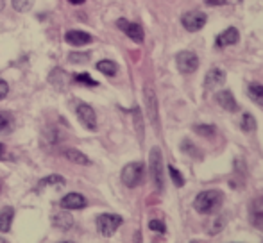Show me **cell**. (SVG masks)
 <instances>
[{"mask_svg": "<svg viewBox=\"0 0 263 243\" xmlns=\"http://www.w3.org/2000/svg\"><path fill=\"white\" fill-rule=\"evenodd\" d=\"M4 156H6V145H2V143H0V159H2Z\"/></svg>", "mask_w": 263, "mask_h": 243, "instance_id": "cell-36", "label": "cell"}, {"mask_svg": "<svg viewBox=\"0 0 263 243\" xmlns=\"http://www.w3.org/2000/svg\"><path fill=\"white\" fill-rule=\"evenodd\" d=\"M143 174H145L143 163H140V161L129 163V165H125L124 170H122V183L127 188H136L138 184H142Z\"/></svg>", "mask_w": 263, "mask_h": 243, "instance_id": "cell-3", "label": "cell"}, {"mask_svg": "<svg viewBox=\"0 0 263 243\" xmlns=\"http://www.w3.org/2000/svg\"><path fill=\"white\" fill-rule=\"evenodd\" d=\"M13 216H14L13 208H6L0 213V233H9L11 224H13Z\"/></svg>", "mask_w": 263, "mask_h": 243, "instance_id": "cell-19", "label": "cell"}, {"mask_svg": "<svg viewBox=\"0 0 263 243\" xmlns=\"http://www.w3.org/2000/svg\"><path fill=\"white\" fill-rule=\"evenodd\" d=\"M249 220L256 229L263 231V195L254 198L249 206Z\"/></svg>", "mask_w": 263, "mask_h": 243, "instance_id": "cell-9", "label": "cell"}, {"mask_svg": "<svg viewBox=\"0 0 263 243\" xmlns=\"http://www.w3.org/2000/svg\"><path fill=\"white\" fill-rule=\"evenodd\" d=\"M68 59L72 61V63H77V65H84V63L90 59V54H77V52H73V54H70V56H68Z\"/></svg>", "mask_w": 263, "mask_h": 243, "instance_id": "cell-31", "label": "cell"}, {"mask_svg": "<svg viewBox=\"0 0 263 243\" xmlns=\"http://www.w3.org/2000/svg\"><path fill=\"white\" fill-rule=\"evenodd\" d=\"M117 27L124 31V34H127V38H131L135 43L143 42V29L140 24H133L125 18H120V20H117Z\"/></svg>", "mask_w": 263, "mask_h": 243, "instance_id": "cell-8", "label": "cell"}, {"mask_svg": "<svg viewBox=\"0 0 263 243\" xmlns=\"http://www.w3.org/2000/svg\"><path fill=\"white\" fill-rule=\"evenodd\" d=\"M222 200H224V193L220 190H204L195 197V209L201 215H211L220 208Z\"/></svg>", "mask_w": 263, "mask_h": 243, "instance_id": "cell-1", "label": "cell"}, {"mask_svg": "<svg viewBox=\"0 0 263 243\" xmlns=\"http://www.w3.org/2000/svg\"><path fill=\"white\" fill-rule=\"evenodd\" d=\"M122 216L113 215V213H104V215L97 216V231L102 236H113L115 231L122 226Z\"/></svg>", "mask_w": 263, "mask_h": 243, "instance_id": "cell-4", "label": "cell"}, {"mask_svg": "<svg viewBox=\"0 0 263 243\" xmlns=\"http://www.w3.org/2000/svg\"><path fill=\"white\" fill-rule=\"evenodd\" d=\"M217 102H218V106H220L222 109H226V111H229V113H235V111H238V104H236V100H235V97H233V93L229 90H222V91H218L217 93Z\"/></svg>", "mask_w": 263, "mask_h": 243, "instance_id": "cell-15", "label": "cell"}, {"mask_svg": "<svg viewBox=\"0 0 263 243\" xmlns=\"http://www.w3.org/2000/svg\"><path fill=\"white\" fill-rule=\"evenodd\" d=\"M13 125H14L13 113H9V111H0V134L11 132V131H13Z\"/></svg>", "mask_w": 263, "mask_h": 243, "instance_id": "cell-20", "label": "cell"}, {"mask_svg": "<svg viewBox=\"0 0 263 243\" xmlns=\"http://www.w3.org/2000/svg\"><path fill=\"white\" fill-rule=\"evenodd\" d=\"M235 43H238V29H235V27H228L224 32H220V34L217 36V39H215V47H217V49H226V47L235 45Z\"/></svg>", "mask_w": 263, "mask_h": 243, "instance_id": "cell-11", "label": "cell"}, {"mask_svg": "<svg viewBox=\"0 0 263 243\" xmlns=\"http://www.w3.org/2000/svg\"><path fill=\"white\" fill-rule=\"evenodd\" d=\"M206 20H208V18H206V14L202 13V11H188V13H184L183 16H181L183 27L190 32L201 31L206 25Z\"/></svg>", "mask_w": 263, "mask_h": 243, "instance_id": "cell-5", "label": "cell"}, {"mask_svg": "<svg viewBox=\"0 0 263 243\" xmlns=\"http://www.w3.org/2000/svg\"><path fill=\"white\" fill-rule=\"evenodd\" d=\"M70 80H72V79H70V75L63 68H54L52 72H50V75H49V83L59 91L66 90V86L70 84Z\"/></svg>", "mask_w": 263, "mask_h": 243, "instance_id": "cell-13", "label": "cell"}, {"mask_svg": "<svg viewBox=\"0 0 263 243\" xmlns=\"http://www.w3.org/2000/svg\"><path fill=\"white\" fill-rule=\"evenodd\" d=\"M224 83H226V73L222 72L220 68H211L210 72L206 73L204 86L208 88V90H217V88H220Z\"/></svg>", "mask_w": 263, "mask_h": 243, "instance_id": "cell-16", "label": "cell"}, {"mask_svg": "<svg viewBox=\"0 0 263 243\" xmlns=\"http://www.w3.org/2000/svg\"><path fill=\"white\" fill-rule=\"evenodd\" d=\"M76 113H77V118L81 120V124H83L86 129H90V131H95V129H97V115H95L91 106L81 102V104H77Z\"/></svg>", "mask_w": 263, "mask_h": 243, "instance_id": "cell-7", "label": "cell"}, {"mask_svg": "<svg viewBox=\"0 0 263 243\" xmlns=\"http://www.w3.org/2000/svg\"><path fill=\"white\" fill-rule=\"evenodd\" d=\"M65 157L70 161V163H76V165H90V157L86 154H83L81 150L77 149H65Z\"/></svg>", "mask_w": 263, "mask_h": 243, "instance_id": "cell-18", "label": "cell"}, {"mask_svg": "<svg viewBox=\"0 0 263 243\" xmlns=\"http://www.w3.org/2000/svg\"><path fill=\"white\" fill-rule=\"evenodd\" d=\"M135 120H136V127H138L140 136H142L143 129H142V115H140V109H135Z\"/></svg>", "mask_w": 263, "mask_h": 243, "instance_id": "cell-35", "label": "cell"}, {"mask_svg": "<svg viewBox=\"0 0 263 243\" xmlns=\"http://www.w3.org/2000/svg\"><path fill=\"white\" fill-rule=\"evenodd\" d=\"M192 149H194V145H192V143L188 141V139H184V141H183V150H184V152H188L190 156L201 157V154H197V149H195V150H192Z\"/></svg>", "mask_w": 263, "mask_h": 243, "instance_id": "cell-32", "label": "cell"}, {"mask_svg": "<svg viewBox=\"0 0 263 243\" xmlns=\"http://www.w3.org/2000/svg\"><path fill=\"white\" fill-rule=\"evenodd\" d=\"M149 167H151V177L158 191H163L165 188V167H163V156L161 150L154 147L149 154Z\"/></svg>", "mask_w": 263, "mask_h": 243, "instance_id": "cell-2", "label": "cell"}, {"mask_svg": "<svg viewBox=\"0 0 263 243\" xmlns=\"http://www.w3.org/2000/svg\"><path fill=\"white\" fill-rule=\"evenodd\" d=\"M70 4H73V6H79V4H84L86 0H68Z\"/></svg>", "mask_w": 263, "mask_h": 243, "instance_id": "cell-37", "label": "cell"}, {"mask_svg": "<svg viewBox=\"0 0 263 243\" xmlns=\"http://www.w3.org/2000/svg\"><path fill=\"white\" fill-rule=\"evenodd\" d=\"M59 206H61L63 209H83L88 206V202L81 193H68L61 198Z\"/></svg>", "mask_w": 263, "mask_h": 243, "instance_id": "cell-12", "label": "cell"}, {"mask_svg": "<svg viewBox=\"0 0 263 243\" xmlns=\"http://www.w3.org/2000/svg\"><path fill=\"white\" fill-rule=\"evenodd\" d=\"M240 127H242V131H246V132L256 131V120H254V116L251 115V113H243L242 120H240Z\"/></svg>", "mask_w": 263, "mask_h": 243, "instance_id": "cell-23", "label": "cell"}, {"mask_svg": "<svg viewBox=\"0 0 263 243\" xmlns=\"http://www.w3.org/2000/svg\"><path fill=\"white\" fill-rule=\"evenodd\" d=\"M145 106H147V115H149V120L153 121L154 125H158V100H156V93H154L153 88L147 84L145 86Z\"/></svg>", "mask_w": 263, "mask_h": 243, "instance_id": "cell-10", "label": "cell"}, {"mask_svg": "<svg viewBox=\"0 0 263 243\" xmlns=\"http://www.w3.org/2000/svg\"><path fill=\"white\" fill-rule=\"evenodd\" d=\"M97 70H99V72H102L107 77H113L115 73H117L118 66H117V63H113L109 59H102V61L97 63Z\"/></svg>", "mask_w": 263, "mask_h": 243, "instance_id": "cell-22", "label": "cell"}, {"mask_svg": "<svg viewBox=\"0 0 263 243\" xmlns=\"http://www.w3.org/2000/svg\"><path fill=\"white\" fill-rule=\"evenodd\" d=\"M65 184V179L61 177V175H49V177H45L42 183H40V188L43 186H63Z\"/></svg>", "mask_w": 263, "mask_h": 243, "instance_id": "cell-26", "label": "cell"}, {"mask_svg": "<svg viewBox=\"0 0 263 243\" xmlns=\"http://www.w3.org/2000/svg\"><path fill=\"white\" fill-rule=\"evenodd\" d=\"M149 229L151 231H156V233H159V234H165L166 233V227H165V224H163L161 220H151V222H149Z\"/></svg>", "mask_w": 263, "mask_h": 243, "instance_id": "cell-30", "label": "cell"}, {"mask_svg": "<svg viewBox=\"0 0 263 243\" xmlns=\"http://www.w3.org/2000/svg\"><path fill=\"white\" fill-rule=\"evenodd\" d=\"M73 80H76V83H79V84H84V86H91V88H97L99 86V83L91 79L90 73H79V75L73 77Z\"/></svg>", "mask_w": 263, "mask_h": 243, "instance_id": "cell-25", "label": "cell"}, {"mask_svg": "<svg viewBox=\"0 0 263 243\" xmlns=\"http://www.w3.org/2000/svg\"><path fill=\"white\" fill-rule=\"evenodd\" d=\"M168 172H170V177H172V183L176 184L177 188L184 186V179H183V175H181L179 170H176L174 167H168Z\"/></svg>", "mask_w": 263, "mask_h": 243, "instance_id": "cell-28", "label": "cell"}, {"mask_svg": "<svg viewBox=\"0 0 263 243\" xmlns=\"http://www.w3.org/2000/svg\"><path fill=\"white\" fill-rule=\"evenodd\" d=\"M4 9V0H0V11Z\"/></svg>", "mask_w": 263, "mask_h": 243, "instance_id": "cell-38", "label": "cell"}, {"mask_svg": "<svg viewBox=\"0 0 263 243\" xmlns=\"http://www.w3.org/2000/svg\"><path fill=\"white\" fill-rule=\"evenodd\" d=\"M194 131L197 132V134L204 136V138H210V136L215 134V131H217V129H215L213 125H195Z\"/></svg>", "mask_w": 263, "mask_h": 243, "instance_id": "cell-27", "label": "cell"}, {"mask_svg": "<svg viewBox=\"0 0 263 243\" xmlns=\"http://www.w3.org/2000/svg\"><path fill=\"white\" fill-rule=\"evenodd\" d=\"M247 95H249V98L254 102V104H258L263 108V84H258V83L251 84L249 90H247Z\"/></svg>", "mask_w": 263, "mask_h": 243, "instance_id": "cell-21", "label": "cell"}, {"mask_svg": "<svg viewBox=\"0 0 263 243\" xmlns=\"http://www.w3.org/2000/svg\"><path fill=\"white\" fill-rule=\"evenodd\" d=\"M7 93H9V86H7L6 80L0 79V100H4L7 97Z\"/></svg>", "mask_w": 263, "mask_h": 243, "instance_id": "cell-34", "label": "cell"}, {"mask_svg": "<svg viewBox=\"0 0 263 243\" xmlns=\"http://www.w3.org/2000/svg\"><path fill=\"white\" fill-rule=\"evenodd\" d=\"M4 241H6V240H4V238H0V243H4Z\"/></svg>", "mask_w": 263, "mask_h": 243, "instance_id": "cell-39", "label": "cell"}, {"mask_svg": "<svg viewBox=\"0 0 263 243\" xmlns=\"http://www.w3.org/2000/svg\"><path fill=\"white\" fill-rule=\"evenodd\" d=\"M240 0H206L210 6H226V4H238Z\"/></svg>", "mask_w": 263, "mask_h": 243, "instance_id": "cell-33", "label": "cell"}, {"mask_svg": "<svg viewBox=\"0 0 263 243\" xmlns=\"http://www.w3.org/2000/svg\"><path fill=\"white\" fill-rule=\"evenodd\" d=\"M91 36L84 31H68L65 34V42L72 47H84L88 43H91Z\"/></svg>", "mask_w": 263, "mask_h": 243, "instance_id": "cell-14", "label": "cell"}, {"mask_svg": "<svg viewBox=\"0 0 263 243\" xmlns=\"http://www.w3.org/2000/svg\"><path fill=\"white\" fill-rule=\"evenodd\" d=\"M52 224L58 227V229L68 231V229H72V226H73V218L68 215V213L59 211V213H55V215L52 216Z\"/></svg>", "mask_w": 263, "mask_h": 243, "instance_id": "cell-17", "label": "cell"}, {"mask_svg": "<svg viewBox=\"0 0 263 243\" xmlns=\"http://www.w3.org/2000/svg\"><path fill=\"white\" fill-rule=\"evenodd\" d=\"M226 227V218L224 216H217L213 220V227H210V234H218Z\"/></svg>", "mask_w": 263, "mask_h": 243, "instance_id": "cell-29", "label": "cell"}, {"mask_svg": "<svg viewBox=\"0 0 263 243\" xmlns=\"http://www.w3.org/2000/svg\"><path fill=\"white\" fill-rule=\"evenodd\" d=\"M0 190H2V181H0Z\"/></svg>", "mask_w": 263, "mask_h": 243, "instance_id": "cell-40", "label": "cell"}, {"mask_svg": "<svg viewBox=\"0 0 263 243\" xmlns=\"http://www.w3.org/2000/svg\"><path fill=\"white\" fill-rule=\"evenodd\" d=\"M34 2L36 0H11L14 11H18V13H27V11H31V7L34 6Z\"/></svg>", "mask_w": 263, "mask_h": 243, "instance_id": "cell-24", "label": "cell"}, {"mask_svg": "<svg viewBox=\"0 0 263 243\" xmlns=\"http://www.w3.org/2000/svg\"><path fill=\"white\" fill-rule=\"evenodd\" d=\"M176 63H177V70L181 73H194L195 70L199 68V57L195 56L190 50H183L176 56Z\"/></svg>", "mask_w": 263, "mask_h": 243, "instance_id": "cell-6", "label": "cell"}]
</instances>
